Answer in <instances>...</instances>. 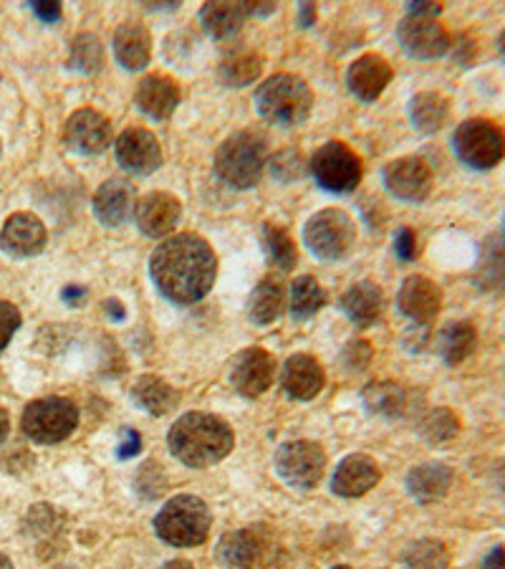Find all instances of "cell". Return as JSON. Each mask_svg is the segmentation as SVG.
I'll return each instance as SVG.
<instances>
[{
  "mask_svg": "<svg viewBox=\"0 0 505 569\" xmlns=\"http://www.w3.org/2000/svg\"><path fill=\"white\" fill-rule=\"evenodd\" d=\"M63 140L73 152L99 154L112 144V122L97 109H79L67 119Z\"/></svg>",
  "mask_w": 505,
  "mask_h": 569,
  "instance_id": "obj_14",
  "label": "cell"
},
{
  "mask_svg": "<svg viewBox=\"0 0 505 569\" xmlns=\"http://www.w3.org/2000/svg\"><path fill=\"white\" fill-rule=\"evenodd\" d=\"M364 408L372 412V416H384V418H397L404 416L407 410V390L397 382H372L366 385L362 392Z\"/></svg>",
  "mask_w": 505,
  "mask_h": 569,
  "instance_id": "obj_33",
  "label": "cell"
},
{
  "mask_svg": "<svg viewBox=\"0 0 505 569\" xmlns=\"http://www.w3.org/2000/svg\"><path fill=\"white\" fill-rule=\"evenodd\" d=\"M394 249H397V256H400L402 261L417 259L420 246H417L415 231H410V228H402V231L397 233V238H394Z\"/></svg>",
  "mask_w": 505,
  "mask_h": 569,
  "instance_id": "obj_46",
  "label": "cell"
},
{
  "mask_svg": "<svg viewBox=\"0 0 505 569\" xmlns=\"http://www.w3.org/2000/svg\"><path fill=\"white\" fill-rule=\"evenodd\" d=\"M81 297H84V289L81 287H69L67 291H63V299L67 301H79Z\"/></svg>",
  "mask_w": 505,
  "mask_h": 569,
  "instance_id": "obj_55",
  "label": "cell"
},
{
  "mask_svg": "<svg viewBox=\"0 0 505 569\" xmlns=\"http://www.w3.org/2000/svg\"><path fill=\"white\" fill-rule=\"evenodd\" d=\"M79 426V410L67 398H41L26 406L21 428L33 443L53 446L67 440Z\"/></svg>",
  "mask_w": 505,
  "mask_h": 569,
  "instance_id": "obj_8",
  "label": "cell"
},
{
  "mask_svg": "<svg viewBox=\"0 0 505 569\" xmlns=\"http://www.w3.org/2000/svg\"><path fill=\"white\" fill-rule=\"evenodd\" d=\"M483 569H505V545L493 547L483 559Z\"/></svg>",
  "mask_w": 505,
  "mask_h": 569,
  "instance_id": "obj_50",
  "label": "cell"
},
{
  "mask_svg": "<svg viewBox=\"0 0 505 569\" xmlns=\"http://www.w3.org/2000/svg\"><path fill=\"white\" fill-rule=\"evenodd\" d=\"M397 39L402 49L410 53L412 59H440L450 51V33L445 31L443 23H437V18H412L407 16L400 23Z\"/></svg>",
  "mask_w": 505,
  "mask_h": 569,
  "instance_id": "obj_12",
  "label": "cell"
},
{
  "mask_svg": "<svg viewBox=\"0 0 505 569\" xmlns=\"http://www.w3.org/2000/svg\"><path fill=\"white\" fill-rule=\"evenodd\" d=\"M114 57L127 71H140L150 63L152 39L142 23L127 21L114 31Z\"/></svg>",
  "mask_w": 505,
  "mask_h": 569,
  "instance_id": "obj_26",
  "label": "cell"
},
{
  "mask_svg": "<svg viewBox=\"0 0 505 569\" xmlns=\"http://www.w3.org/2000/svg\"><path fill=\"white\" fill-rule=\"evenodd\" d=\"M299 23L303 26V29L311 23H316V8L311 3H301L299 6Z\"/></svg>",
  "mask_w": 505,
  "mask_h": 569,
  "instance_id": "obj_51",
  "label": "cell"
},
{
  "mask_svg": "<svg viewBox=\"0 0 505 569\" xmlns=\"http://www.w3.org/2000/svg\"><path fill=\"white\" fill-rule=\"evenodd\" d=\"M46 241L49 233L43 220L33 213H13L0 231V249L13 259H33L46 249Z\"/></svg>",
  "mask_w": 505,
  "mask_h": 569,
  "instance_id": "obj_16",
  "label": "cell"
},
{
  "mask_svg": "<svg viewBox=\"0 0 505 569\" xmlns=\"http://www.w3.org/2000/svg\"><path fill=\"white\" fill-rule=\"evenodd\" d=\"M263 243H265V251L271 256V261L279 266V269L291 271L293 266H296V246H293L291 236L283 231L281 226L265 223Z\"/></svg>",
  "mask_w": 505,
  "mask_h": 569,
  "instance_id": "obj_41",
  "label": "cell"
},
{
  "mask_svg": "<svg viewBox=\"0 0 505 569\" xmlns=\"http://www.w3.org/2000/svg\"><path fill=\"white\" fill-rule=\"evenodd\" d=\"M259 555H261V539L251 529L231 531V535L220 539L218 557L223 559L228 567L251 569L255 565V559H259Z\"/></svg>",
  "mask_w": 505,
  "mask_h": 569,
  "instance_id": "obj_34",
  "label": "cell"
},
{
  "mask_svg": "<svg viewBox=\"0 0 505 569\" xmlns=\"http://www.w3.org/2000/svg\"><path fill=\"white\" fill-rule=\"evenodd\" d=\"M372 360V347L366 342H349L344 352V362L349 370H364Z\"/></svg>",
  "mask_w": 505,
  "mask_h": 569,
  "instance_id": "obj_45",
  "label": "cell"
},
{
  "mask_svg": "<svg viewBox=\"0 0 505 569\" xmlns=\"http://www.w3.org/2000/svg\"><path fill=\"white\" fill-rule=\"evenodd\" d=\"M245 18H248L245 3H228V0H223V3H208L202 6L200 11L202 29L218 41L233 39V36L243 29Z\"/></svg>",
  "mask_w": 505,
  "mask_h": 569,
  "instance_id": "obj_28",
  "label": "cell"
},
{
  "mask_svg": "<svg viewBox=\"0 0 505 569\" xmlns=\"http://www.w3.org/2000/svg\"><path fill=\"white\" fill-rule=\"evenodd\" d=\"M182 218L180 200L170 192H147L134 208V220L140 231L150 238H164L174 231Z\"/></svg>",
  "mask_w": 505,
  "mask_h": 569,
  "instance_id": "obj_17",
  "label": "cell"
},
{
  "mask_svg": "<svg viewBox=\"0 0 505 569\" xmlns=\"http://www.w3.org/2000/svg\"><path fill=\"white\" fill-rule=\"evenodd\" d=\"M150 277L164 299L174 305H195L208 297L215 283V251L202 236L178 233L154 249Z\"/></svg>",
  "mask_w": 505,
  "mask_h": 569,
  "instance_id": "obj_1",
  "label": "cell"
},
{
  "mask_svg": "<svg viewBox=\"0 0 505 569\" xmlns=\"http://www.w3.org/2000/svg\"><path fill=\"white\" fill-rule=\"evenodd\" d=\"M162 569H195V565L188 562V559H172V562H168Z\"/></svg>",
  "mask_w": 505,
  "mask_h": 569,
  "instance_id": "obj_56",
  "label": "cell"
},
{
  "mask_svg": "<svg viewBox=\"0 0 505 569\" xmlns=\"http://www.w3.org/2000/svg\"><path fill=\"white\" fill-rule=\"evenodd\" d=\"M412 127L422 134H435L450 119V102L437 91H420L410 102Z\"/></svg>",
  "mask_w": 505,
  "mask_h": 569,
  "instance_id": "obj_29",
  "label": "cell"
},
{
  "mask_svg": "<svg viewBox=\"0 0 505 569\" xmlns=\"http://www.w3.org/2000/svg\"><path fill=\"white\" fill-rule=\"evenodd\" d=\"M0 569H13V562L3 552H0Z\"/></svg>",
  "mask_w": 505,
  "mask_h": 569,
  "instance_id": "obj_57",
  "label": "cell"
},
{
  "mask_svg": "<svg viewBox=\"0 0 505 569\" xmlns=\"http://www.w3.org/2000/svg\"><path fill=\"white\" fill-rule=\"evenodd\" d=\"M137 107L150 119H168L180 104V89L170 77L152 73L144 77L134 91Z\"/></svg>",
  "mask_w": 505,
  "mask_h": 569,
  "instance_id": "obj_24",
  "label": "cell"
},
{
  "mask_svg": "<svg viewBox=\"0 0 505 569\" xmlns=\"http://www.w3.org/2000/svg\"><path fill=\"white\" fill-rule=\"evenodd\" d=\"M453 147L467 168L491 170L505 158V132L491 119H465L453 134Z\"/></svg>",
  "mask_w": 505,
  "mask_h": 569,
  "instance_id": "obj_6",
  "label": "cell"
},
{
  "mask_svg": "<svg viewBox=\"0 0 505 569\" xmlns=\"http://www.w3.org/2000/svg\"><path fill=\"white\" fill-rule=\"evenodd\" d=\"M475 347H477V329L473 321H453V325H447L443 332H440V339H437L440 357H443L450 367L465 362L467 357L475 352Z\"/></svg>",
  "mask_w": 505,
  "mask_h": 569,
  "instance_id": "obj_32",
  "label": "cell"
},
{
  "mask_svg": "<svg viewBox=\"0 0 505 569\" xmlns=\"http://www.w3.org/2000/svg\"><path fill=\"white\" fill-rule=\"evenodd\" d=\"M107 311H109V317L117 321H124V317H127V311L122 309V301H107Z\"/></svg>",
  "mask_w": 505,
  "mask_h": 569,
  "instance_id": "obj_52",
  "label": "cell"
},
{
  "mask_svg": "<svg viewBox=\"0 0 505 569\" xmlns=\"http://www.w3.org/2000/svg\"><path fill=\"white\" fill-rule=\"evenodd\" d=\"M334 569H349V567H334Z\"/></svg>",
  "mask_w": 505,
  "mask_h": 569,
  "instance_id": "obj_59",
  "label": "cell"
},
{
  "mask_svg": "<svg viewBox=\"0 0 505 569\" xmlns=\"http://www.w3.org/2000/svg\"><path fill=\"white\" fill-rule=\"evenodd\" d=\"M457 433H461V418H457L450 408L430 410L420 423V436L435 446L447 443V440H453Z\"/></svg>",
  "mask_w": 505,
  "mask_h": 569,
  "instance_id": "obj_39",
  "label": "cell"
},
{
  "mask_svg": "<svg viewBox=\"0 0 505 569\" xmlns=\"http://www.w3.org/2000/svg\"><path fill=\"white\" fill-rule=\"evenodd\" d=\"M275 471L293 489L309 491L326 471V453L314 440H291L275 451Z\"/></svg>",
  "mask_w": 505,
  "mask_h": 569,
  "instance_id": "obj_10",
  "label": "cell"
},
{
  "mask_svg": "<svg viewBox=\"0 0 505 569\" xmlns=\"http://www.w3.org/2000/svg\"><path fill=\"white\" fill-rule=\"evenodd\" d=\"M63 531H67V521H63L61 511L49 507V503H36L23 519V535L36 541L41 557L59 552V547H63Z\"/></svg>",
  "mask_w": 505,
  "mask_h": 569,
  "instance_id": "obj_22",
  "label": "cell"
},
{
  "mask_svg": "<svg viewBox=\"0 0 505 569\" xmlns=\"http://www.w3.org/2000/svg\"><path fill=\"white\" fill-rule=\"evenodd\" d=\"M18 327H21V311L11 301H0V352L11 342Z\"/></svg>",
  "mask_w": 505,
  "mask_h": 569,
  "instance_id": "obj_44",
  "label": "cell"
},
{
  "mask_svg": "<svg viewBox=\"0 0 505 569\" xmlns=\"http://www.w3.org/2000/svg\"><path fill=\"white\" fill-rule=\"evenodd\" d=\"M134 190L127 180L112 178L97 190L94 196V216L101 226L117 228L134 216Z\"/></svg>",
  "mask_w": 505,
  "mask_h": 569,
  "instance_id": "obj_21",
  "label": "cell"
},
{
  "mask_svg": "<svg viewBox=\"0 0 505 569\" xmlns=\"http://www.w3.org/2000/svg\"><path fill=\"white\" fill-rule=\"evenodd\" d=\"M132 398L142 410L152 412V416H168V412L180 402V392L164 382L158 375H142L134 382Z\"/></svg>",
  "mask_w": 505,
  "mask_h": 569,
  "instance_id": "obj_31",
  "label": "cell"
},
{
  "mask_svg": "<svg viewBox=\"0 0 505 569\" xmlns=\"http://www.w3.org/2000/svg\"><path fill=\"white\" fill-rule=\"evenodd\" d=\"M231 380L245 398H261L275 380V360L261 347H248L233 360Z\"/></svg>",
  "mask_w": 505,
  "mask_h": 569,
  "instance_id": "obj_15",
  "label": "cell"
},
{
  "mask_svg": "<svg viewBox=\"0 0 505 569\" xmlns=\"http://www.w3.org/2000/svg\"><path fill=\"white\" fill-rule=\"evenodd\" d=\"M117 162L122 164L127 172L134 176H150L162 164V147L150 130L142 127H130L117 137L114 142Z\"/></svg>",
  "mask_w": 505,
  "mask_h": 569,
  "instance_id": "obj_13",
  "label": "cell"
},
{
  "mask_svg": "<svg viewBox=\"0 0 505 569\" xmlns=\"http://www.w3.org/2000/svg\"><path fill=\"white\" fill-rule=\"evenodd\" d=\"M261 71H263L261 53L248 51V49L228 53L223 63H220V79H223L228 87L253 84V81L261 77Z\"/></svg>",
  "mask_w": 505,
  "mask_h": 569,
  "instance_id": "obj_37",
  "label": "cell"
},
{
  "mask_svg": "<svg viewBox=\"0 0 505 569\" xmlns=\"http://www.w3.org/2000/svg\"><path fill=\"white\" fill-rule=\"evenodd\" d=\"M503 238H505V236H503Z\"/></svg>",
  "mask_w": 505,
  "mask_h": 569,
  "instance_id": "obj_60",
  "label": "cell"
},
{
  "mask_svg": "<svg viewBox=\"0 0 505 569\" xmlns=\"http://www.w3.org/2000/svg\"><path fill=\"white\" fill-rule=\"evenodd\" d=\"M380 479H382V471L374 458L364 453H352L336 466L332 489L334 493H339V497L356 499V497H364L366 491H372L374 486L380 483Z\"/></svg>",
  "mask_w": 505,
  "mask_h": 569,
  "instance_id": "obj_20",
  "label": "cell"
},
{
  "mask_svg": "<svg viewBox=\"0 0 505 569\" xmlns=\"http://www.w3.org/2000/svg\"><path fill=\"white\" fill-rule=\"evenodd\" d=\"M31 8L43 23H57L61 18V3H51V0H36V3H31Z\"/></svg>",
  "mask_w": 505,
  "mask_h": 569,
  "instance_id": "obj_48",
  "label": "cell"
},
{
  "mask_svg": "<svg viewBox=\"0 0 505 569\" xmlns=\"http://www.w3.org/2000/svg\"><path fill=\"white\" fill-rule=\"evenodd\" d=\"M311 176L329 192H352L362 180V162L344 142H326L311 158Z\"/></svg>",
  "mask_w": 505,
  "mask_h": 569,
  "instance_id": "obj_9",
  "label": "cell"
},
{
  "mask_svg": "<svg viewBox=\"0 0 505 569\" xmlns=\"http://www.w3.org/2000/svg\"><path fill=\"white\" fill-rule=\"evenodd\" d=\"M404 569H450V549L445 541L425 537L412 541L402 555Z\"/></svg>",
  "mask_w": 505,
  "mask_h": 569,
  "instance_id": "obj_36",
  "label": "cell"
},
{
  "mask_svg": "<svg viewBox=\"0 0 505 569\" xmlns=\"http://www.w3.org/2000/svg\"><path fill=\"white\" fill-rule=\"evenodd\" d=\"M440 13H443V6L430 3V0H425V3H410L407 6V16H412V18H437Z\"/></svg>",
  "mask_w": 505,
  "mask_h": 569,
  "instance_id": "obj_49",
  "label": "cell"
},
{
  "mask_svg": "<svg viewBox=\"0 0 505 569\" xmlns=\"http://www.w3.org/2000/svg\"><path fill=\"white\" fill-rule=\"evenodd\" d=\"M164 476H162V468L160 463H144L140 476H137V489H140V493L144 499H158L160 493L164 491Z\"/></svg>",
  "mask_w": 505,
  "mask_h": 569,
  "instance_id": "obj_43",
  "label": "cell"
},
{
  "mask_svg": "<svg viewBox=\"0 0 505 569\" xmlns=\"http://www.w3.org/2000/svg\"><path fill=\"white\" fill-rule=\"evenodd\" d=\"M271 172H273V178H279L281 182H293V180L303 178V172H306V162H303L301 152L286 150V152L275 154V158L271 160Z\"/></svg>",
  "mask_w": 505,
  "mask_h": 569,
  "instance_id": "obj_42",
  "label": "cell"
},
{
  "mask_svg": "<svg viewBox=\"0 0 505 569\" xmlns=\"http://www.w3.org/2000/svg\"><path fill=\"white\" fill-rule=\"evenodd\" d=\"M8 430H11V418H8V412L0 408V443L8 438Z\"/></svg>",
  "mask_w": 505,
  "mask_h": 569,
  "instance_id": "obj_53",
  "label": "cell"
},
{
  "mask_svg": "<svg viewBox=\"0 0 505 569\" xmlns=\"http://www.w3.org/2000/svg\"><path fill=\"white\" fill-rule=\"evenodd\" d=\"M303 241L316 259L342 261L354 249L356 226L344 210L326 208L309 218L306 228H303Z\"/></svg>",
  "mask_w": 505,
  "mask_h": 569,
  "instance_id": "obj_7",
  "label": "cell"
},
{
  "mask_svg": "<svg viewBox=\"0 0 505 569\" xmlns=\"http://www.w3.org/2000/svg\"><path fill=\"white\" fill-rule=\"evenodd\" d=\"M326 291L314 277H301L291 283V315L296 319H309L324 309Z\"/></svg>",
  "mask_w": 505,
  "mask_h": 569,
  "instance_id": "obj_38",
  "label": "cell"
},
{
  "mask_svg": "<svg viewBox=\"0 0 505 569\" xmlns=\"http://www.w3.org/2000/svg\"><path fill=\"white\" fill-rule=\"evenodd\" d=\"M265 152L269 150H265L263 134L253 130L231 134L215 152L218 178L238 190L253 188L265 168Z\"/></svg>",
  "mask_w": 505,
  "mask_h": 569,
  "instance_id": "obj_5",
  "label": "cell"
},
{
  "mask_svg": "<svg viewBox=\"0 0 505 569\" xmlns=\"http://www.w3.org/2000/svg\"><path fill=\"white\" fill-rule=\"evenodd\" d=\"M392 81V67L384 57L376 53H364L356 59L346 71V84L352 89V94L362 102H376L382 97V91L387 89Z\"/></svg>",
  "mask_w": 505,
  "mask_h": 569,
  "instance_id": "obj_19",
  "label": "cell"
},
{
  "mask_svg": "<svg viewBox=\"0 0 505 569\" xmlns=\"http://www.w3.org/2000/svg\"><path fill=\"white\" fill-rule=\"evenodd\" d=\"M140 451H142V436L132 428L122 430V443H119V448H117V456L122 458V461H127V458H132Z\"/></svg>",
  "mask_w": 505,
  "mask_h": 569,
  "instance_id": "obj_47",
  "label": "cell"
},
{
  "mask_svg": "<svg viewBox=\"0 0 505 569\" xmlns=\"http://www.w3.org/2000/svg\"><path fill=\"white\" fill-rule=\"evenodd\" d=\"M71 67L84 73H99L104 69V46L94 33H79L71 41Z\"/></svg>",
  "mask_w": 505,
  "mask_h": 569,
  "instance_id": "obj_40",
  "label": "cell"
},
{
  "mask_svg": "<svg viewBox=\"0 0 505 569\" xmlns=\"http://www.w3.org/2000/svg\"><path fill=\"white\" fill-rule=\"evenodd\" d=\"M493 476H495V483H498V489L505 491V458H503V461L495 463Z\"/></svg>",
  "mask_w": 505,
  "mask_h": 569,
  "instance_id": "obj_54",
  "label": "cell"
},
{
  "mask_svg": "<svg viewBox=\"0 0 505 569\" xmlns=\"http://www.w3.org/2000/svg\"><path fill=\"white\" fill-rule=\"evenodd\" d=\"M311 107H314V94L306 81L293 73H275L255 91V109L271 124H303L311 114Z\"/></svg>",
  "mask_w": 505,
  "mask_h": 569,
  "instance_id": "obj_3",
  "label": "cell"
},
{
  "mask_svg": "<svg viewBox=\"0 0 505 569\" xmlns=\"http://www.w3.org/2000/svg\"><path fill=\"white\" fill-rule=\"evenodd\" d=\"M384 188L390 190V196L404 203H422L433 190V170L422 158H400L392 160L382 172Z\"/></svg>",
  "mask_w": 505,
  "mask_h": 569,
  "instance_id": "obj_11",
  "label": "cell"
},
{
  "mask_svg": "<svg viewBox=\"0 0 505 569\" xmlns=\"http://www.w3.org/2000/svg\"><path fill=\"white\" fill-rule=\"evenodd\" d=\"M453 486V468L447 463H422L407 473V491L420 503H435L445 497Z\"/></svg>",
  "mask_w": 505,
  "mask_h": 569,
  "instance_id": "obj_25",
  "label": "cell"
},
{
  "mask_svg": "<svg viewBox=\"0 0 505 569\" xmlns=\"http://www.w3.org/2000/svg\"><path fill=\"white\" fill-rule=\"evenodd\" d=\"M210 527H213V513L208 503L190 493L170 499L154 517V531L172 547L202 545L210 537Z\"/></svg>",
  "mask_w": 505,
  "mask_h": 569,
  "instance_id": "obj_4",
  "label": "cell"
},
{
  "mask_svg": "<svg viewBox=\"0 0 505 569\" xmlns=\"http://www.w3.org/2000/svg\"><path fill=\"white\" fill-rule=\"evenodd\" d=\"M168 446L180 463L208 468L220 463L233 451L235 438L223 418L210 416V412H185L170 428Z\"/></svg>",
  "mask_w": 505,
  "mask_h": 569,
  "instance_id": "obj_2",
  "label": "cell"
},
{
  "mask_svg": "<svg viewBox=\"0 0 505 569\" xmlns=\"http://www.w3.org/2000/svg\"><path fill=\"white\" fill-rule=\"evenodd\" d=\"M498 49H501V53H503V57H505V29H503L501 39H498Z\"/></svg>",
  "mask_w": 505,
  "mask_h": 569,
  "instance_id": "obj_58",
  "label": "cell"
},
{
  "mask_svg": "<svg viewBox=\"0 0 505 569\" xmlns=\"http://www.w3.org/2000/svg\"><path fill=\"white\" fill-rule=\"evenodd\" d=\"M475 281L485 291H505V238H485L477 256Z\"/></svg>",
  "mask_w": 505,
  "mask_h": 569,
  "instance_id": "obj_30",
  "label": "cell"
},
{
  "mask_svg": "<svg viewBox=\"0 0 505 569\" xmlns=\"http://www.w3.org/2000/svg\"><path fill=\"white\" fill-rule=\"evenodd\" d=\"M324 385L326 375L316 357L293 355L289 357V362L283 365V390H286L293 400H314L316 395L324 390Z\"/></svg>",
  "mask_w": 505,
  "mask_h": 569,
  "instance_id": "obj_23",
  "label": "cell"
},
{
  "mask_svg": "<svg viewBox=\"0 0 505 569\" xmlns=\"http://www.w3.org/2000/svg\"><path fill=\"white\" fill-rule=\"evenodd\" d=\"M397 307L415 325H430L443 307V291L427 277H410L397 293Z\"/></svg>",
  "mask_w": 505,
  "mask_h": 569,
  "instance_id": "obj_18",
  "label": "cell"
},
{
  "mask_svg": "<svg viewBox=\"0 0 505 569\" xmlns=\"http://www.w3.org/2000/svg\"><path fill=\"white\" fill-rule=\"evenodd\" d=\"M342 309L356 327H372L382 317L384 293L374 281H360L344 293Z\"/></svg>",
  "mask_w": 505,
  "mask_h": 569,
  "instance_id": "obj_27",
  "label": "cell"
},
{
  "mask_svg": "<svg viewBox=\"0 0 505 569\" xmlns=\"http://www.w3.org/2000/svg\"><path fill=\"white\" fill-rule=\"evenodd\" d=\"M283 311V287L275 277H265L251 293V305L248 315L255 325H271L281 317Z\"/></svg>",
  "mask_w": 505,
  "mask_h": 569,
  "instance_id": "obj_35",
  "label": "cell"
}]
</instances>
